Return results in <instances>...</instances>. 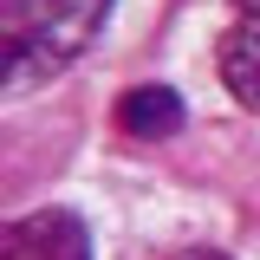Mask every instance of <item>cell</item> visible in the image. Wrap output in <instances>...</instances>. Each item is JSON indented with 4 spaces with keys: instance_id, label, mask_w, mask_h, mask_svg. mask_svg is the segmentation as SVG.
Here are the masks:
<instances>
[{
    "instance_id": "cell-4",
    "label": "cell",
    "mask_w": 260,
    "mask_h": 260,
    "mask_svg": "<svg viewBox=\"0 0 260 260\" xmlns=\"http://www.w3.org/2000/svg\"><path fill=\"white\" fill-rule=\"evenodd\" d=\"M117 124L130 137H143V143H156V137H176L182 130V104H176V91H162V85H137L117 104Z\"/></svg>"
},
{
    "instance_id": "cell-1",
    "label": "cell",
    "mask_w": 260,
    "mask_h": 260,
    "mask_svg": "<svg viewBox=\"0 0 260 260\" xmlns=\"http://www.w3.org/2000/svg\"><path fill=\"white\" fill-rule=\"evenodd\" d=\"M111 20V0H0V59L7 91L20 98L78 59Z\"/></svg>"
},
{
    "instance_id": "cell-5",
    "label": "cell",
    "mask_w": 260,
    "mask_h": 260,
    "mask_svg": "<svg viewBox=\"0 0 260 260\" xmlns=\"http://www.w3.org/2000/svg\"><path fill=\"white\" fill-rule=\"evenodd\" d=\"M182 260H228V254H215V247H189Z\"/></svg>"
},
{
    "instance_id": "cell-6",
    "label": "cell",
    "mask_w": 260,
    "mask_h": 260,
    "mask_svg": "<svg viewBox=\"0 0 260 260\" xmlns=\"http://www.w3.org/2000/svg\"><path fill=\"white\" fill-rule=\"evenodd\" d=\"M234 7H241V13H260V0H234Z\"/></svg>"
},
{
    "instance_id": "cell-3",
    "label": "cell",
    "mask_w": 260,
    "mask_h": 260,
    "mask_svg": "<svg viewBox=\"0 0 260 260\" xmlns=\"http://www.w3.org/2000/svg\"><path fill=\"white\" fill-rule=\"evenodd\" d=\"M221 85L260 117V13H241L221 32Z\"/></svg>"
},
{
    "instance_id": "cell-2",
    "label": "cell",
    "mask_w": 260,
    "mask_h": 260,
    "mask_svg": "<svg viewBox=\"0 0 260 260\" xmlns=\"http://www.w3.org/2000/svg\"><path fill=\"white\" fill-rule=\"evenodd\" d=\"M0 260H91V234L65 208H39L0 234Z\"/></svg>"
}]
</instances>
